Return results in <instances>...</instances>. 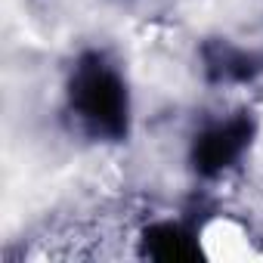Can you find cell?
Segmentation results:
<instances>
[{
    "mask_svg": "<svg viewBox=\"0 0 263 263\" xmlns=\"http://www.w3.org/2000/svg\"><path fill=\"white\" fill-rule=\"evenodd\" d=\"M146 254L155 260H195L198 245L180 226L161 223V226H152L146 232Z\"/></svg>",
    "mask_w": 263,
    "mask_h": 263,
    "instance_id": "3",
    "label": "cell"
},
{
    "mask_svg": "<svg viewBox=\"0 0 263 263\" xmlns=\"http://www.w3.org/2000/svg\"><path fill=\"white\" fill-rule=\"evenodd\" d=\"M208 65L217 78H226V81H248L260 65L254 56L241 53V50H232V47H214L208 50Z\"/></svg>",
    "mask_w": 263,
    "mask_h": 263,
    "instance_id": "4",
    "label": "cell"
},
{
    "mask_svg": "<svg viewBox=\"0 0 263 263\" xmlns=\"http://www.w3.org/2000/svg\"><path fill=\"white\" fill-rule=\"evenodd\" d=\"M71 102L78 115L111 140L124 137L127 130V90L121 78L102 59H84L71 81Z\"/></svg>",
    "mask_w": 263,
    "mask_h": 263,
    "instance_id": "1",
    "label": "cell"
},
{
    "mask_svg": "<svg viewBox=\"0 0 263 263\" xmlns=\"http://www.w3.org/2000/svg\"><path fill=\"white\" fill-rule=\"evenodd\" d=\"M251 134H254V124L248 118H232V121L208 130V134H201L195 143V152H192L195 167L201 174H217V171L229 167L251 143Z\"/></svg>",
    "mask_w": 263,
    "mask_h": 263,
    "instance_id": "2",
    "label": "cell"
}]
</instances>
